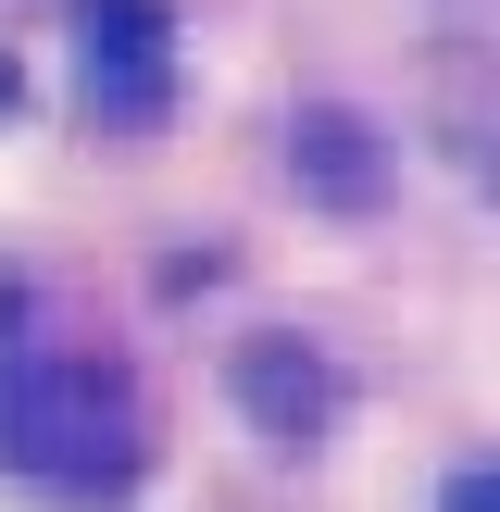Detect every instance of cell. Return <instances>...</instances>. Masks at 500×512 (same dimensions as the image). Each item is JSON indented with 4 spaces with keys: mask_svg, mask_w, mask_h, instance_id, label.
<instances>
[{
    "mask_svg": "<svg viewBox=\"0 0 500 512\" xmlns=\"http://www.w3.org/2000/svg\"><path fill=\"white\" fill-rule=\"evenodd\" d=\"M25 300L0 288V475L25 488H63V500H125L150 463V413H138V375L100 363V350H50L13 338Z\"/></svg>",
    "mask_w": 500,
    "mask_h": 512,
    "instance_id": "obj_1",
    "label": "cell"
},
{
    "mask_svg": "<svg viewBox=\"0 0 500 512\" xmlns=\"http://www.w3.org/2000/svg\"><path fill=\"white\" fill-rule=\"evenodd\" d=\"M75 75L113 138L175 113V0H75Z\"/></svg>",
    "mask_w": 500,
    "mask_h": 512,
    "instance_id": "obj_2",
    "label": "cell"
},
{
    "mask_svg": "<svg viewBox=\"0 0 500 512\" xmlns=\"http://www.w3.org/2000/svg\"><path fill=\"white\" fill-rule=\"evenodd\" d=\"M225 388H238V413L263 425L275 450H313L325 425H338V363H325L313 338H288V325H263V338H238V363H225Z\"/></svg>",
    "mask_w": 500,
    "mask_h": 512,
    "instance_id": "obj_3",
    "label": "cell"
},
{
    "mask_svg": "<svg viewBox=\"0 0 500 512\" xmlns=\"http://www.w3.org/2000/svg\"><path fill=\"white\" fill-rule=\"evenodd\" d=\"M288 175H300V200H325V213H375V200H388V138H375V113L313 100V113L288 125Z\"/></svg>",
    "mask_w": 500,
    "mask_h": 512,
    "instance_id": "obj_4",
    "label": "cell"
},
{
    "mask_svg": "<svg viewBox=\"0 0 500 512\" xmlns=\"http://www.w3.org/2000/svg\"><path fill=\"white\" fill-rule=\"evenodd\" d=\"M438 512H500V475H488V463H463V475L438 488Z\"/></svg>",
    "mask_w": 500,
    "mask_h": 512,
    "instance_id": "obj_5",
    "label": "cell"
},
{
    "mask_svg": "<svg viewBox=\"0 0 500 512\" xmlns=\"http://www.w3.org/2000/svg\"><path fill=\"white\" fill-rule=\"evenodd\" d=\"M13 100H25V75H13V50H0V113H13Z\"/></svg>",
    "mask_w": 500,
    "mask_h": 512,
    "instance_id": "obj_6",
    "label": "cell"
}]
</instances>
